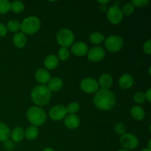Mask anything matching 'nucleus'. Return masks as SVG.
<instances>
[{
	"label": "nucleus",
	"mask_w": 151,
	"mask_h": 151,
	"mask_svg": "<svg viewBox=\"0 0 151 151\" xmlns=\"http://www.w3.org/2000/svg\"><path fill=\"white\" fill-rule=\"evenodd\" d=\"M94 104L100 110L108 111L111 109L116 104V97L111 91L109 89H100L95 93L94 97Z\"/></svg>",
	"instance_id": "obj_1"
},
{
	"label": "nucleus",
	"mask_w": 151,
	"mask_h": 151,
	"mask_svg": "<svg viewBox=\"0 0 151 151\" xmlns=\"http://www.w3.org/2000/svg\"><path fill=\"white\" fill-rule=\"evenodd\" d=\"M51 91L45 85H38L32 89L31 99L36 106H43L49 103L51 100Z\"/></svg>",
	"instance_id": "obj_2"
},
{
	"label": "nucleus",
	"mask_w": 151,
	"mask_h": 151,
	"mask_svg": "<svg viewBox=\"0 0 151 151\" xmlns=\"http://www.w3.org/2000/svg\"><path fill=\"white\" fill-rule=\"evenodd\" d=\"M27 118L33 126H41L47 120L46 112L38 106H32L27 111Z\"/></svg>",
	"instance_id": "obj_3"
},
{
	"label": "nucleus",
	"mask_w": 151,
	"mask_h": 151,
	"mask_svg": "<svg viewBox=\"0 0 151 151\" xmlns=\"http://www.w3.org/2000/svg\"><path fill=\"white\" fill-rule=\"evenodd\" d=\"M41 28V21L36 16H28L21 24V29L24 34L32 35L38 32Z\"/></svg>",
	"instance_id": "obj_4"
},
{
	"label": "nucleus",
	"mask_w": 151,
	"mask_h": 151,
	"mask_svg": "<svg viewBox=\"0 0 151 151\" xmlns=\"http://www.w3.org/2000/svg\"><path fill=\"white\" fill-rule=\"evenodd\" d=\"M57 41L62 47H69L74 41V34L67 28H62L57 33Z\"/></svg>",
	"instance_id": "obj_5"
},
{
	"label": "nucleus",
	"mask_w": 151,
	"mask_h": 151,
	"mask_svg": "<svg viewBox=\"0 0 151 151\" xmlns=\"http://www.w3.org/2000/svg\"><path fill=\"white\" fill-rule=\"evenodd\" d=\"M105 47L111 52H117L123 47V40L119 35H110L105 40Z\"/></svg>",
	"instance_id": "obj_6"
},
{
	"label": "nucleus",
	"mask_w": 151,
	"mask_h": 151,
	"mask_svg": "<svg viewBox=\"0 0 151 151\" xmlns=\"http://www.w3.org/2000/svg\"><path fill=\"white\" fill-rule=\"evenodd\" d=\"M119 142L125 150H134L138 146L139 140L134 134H125L121 136Z\"/></svg>",
	"instance_id": "obj_7"
},
{
	"label": "nucleus",
	"mask_w": 151,
	"mask_h": 151,
	"mask_svg": "<svg viewBox=\"0 0 151 151\" xmlns=\"http://www.w3.org/2000/svg\"><path fill=\"white\" fill-rule=\"evenodd\" d=\"M122 17H123V14L119 6L113 5L108 9V20L113 24H118L120 23L122 20Z\"/></svg>",
	"instance_id": "obj_8"
},
{
	"label": "nucleus",
	"mask_w": 151,
	"mask_h": 151,
	"mask_svg": "<svg viewBox=\"0 0 151 151\" xmlns=\"http://www.w3.org/2000/svg\"><path fill=\"white\" fill-rule=\"evenodd\" d=\"M81 88L84 92L88 93V94L96 93L98 91V82L94 78H84L81 82Z\"/></svg>",
	"instance_id": "obj_9"
},
{
	"label": "nucleus",
	"mask_w": 151,
	"mask_h": 151,
	"mask_svg": "<svg viewBox=\"0 0 151 151\" xmlns=\"http://www.w3.org/2000/svg\"><path fill=\"white\" fill-rule=\"evenodd\" d=\"M67 114L66 109L62 105H56L52 107L49 111V116L52 120L60 121L64 119Z\"/></svg>",
	"instance_id": "obj_10"
},
{
	"label": "nucleus",
	"mask_w": 151,
	"mask_h": 151,
	"mask_svg": "<svg viewBox=\"0 0 151 151\" xmlns=\"http://www.w3.org/2000/svg\"><path fill=\"white\" fill-rule=\"evenodd\" d=\"M88 60L92 62H99L104 58L106 53L104 50L101 47H92L89 51L88 52Z\"/></svg>",
	"instance_id": "obj_11"
},
{
	"label": "nucleus",
	"mask_w": 151,
	"mask_h": 151,
	"mask_svg": "<svg viewBox=\"0 0 151 151\" xmlns=\"http://www.w3.org/2000/svg\"><path fill=\"white\" fill-rule=\"evenodd\" d=\"M72 52L75 55L83 56L88 52V46L82 41H78L72 46Z\"/></svg>",
	"instance_id": "obj_12"
},
{
	"label": "nucleus",
	"mask_w": 151,
	"mask_h": 151,
	"mask_svg": "<svg viewBox=\"0 0 151 151\" xmlns=\"http://www.w3.org/2000/svg\"><path fill=\"white\" fill-rule=\"evenodd\" d=\"M35 79L38 83L41 84H45L51 79V75L50 72L45 69H39L35 72Z\"/></svg>",
	"instance_id": "obj_13"
},
{
	"label": "nucleus",
	"mask_w": 151,
	"mask_h": 151,
	"mask_svg": "<svg viewBox=\"0 0 151 151\" xmlns=\"http://www.w3.org/2000/svg\"><path fill=\"white\" fill-rule=\"evenodd\" d=\"M134 80L130 74H124L119 80V86L122 89H128L134 85Z\"/></svg>",
	"instance_id": "obj_14"
},
{
	"label": "nucleus",
	"mask_w": 151,
	"mask_h": 151,
	"mask_svg": "<svg viewBox=\"0 0 151 151\" xmlns=\"http://www.w3.org/2000/svg\"><path fill=\"white\" fill-rule=\"evenodd\" d=\"M113 84V78L109 74H103L99 79L98 85L101 89H109Z\"/></svg>",
	"instance_id": "obj_15"
},
{
	"label": "nucleus",
	"mask_w": 151,
	"mask_h": 151,
	"mask_svg": "<svg viewBox=\"0 0 151 151\" xmlns=\"http://www.w3.org/2000/svg\"><path fill=\"white\" fill-rule=\"evenodd\" d=\"M64 124L69 129L73 130L78 128L80 125V119L75 114H70L65 117Z\"/></svg>",
	"instance_id": "obj_16"
},
{
	"label": "nucleus",
	"mask_w": 151,
	"mask_h": 151,
	"mask_svg": "<svg viewBox=\"0 0 151 151\" xmlns=\"http://www.w3.org/2000/svg\"><path fill=\"white\" fill-rule=\"evenodd\" d=\"M27 37L23 32H17L14 35L13 38V44L17 48L22 49L27 44Z\"/></svg>",
	"instance_id": "obj_17"
},
{
	"label": "nucleus",
	"mask_w": 151,
	"mask_h": 151,
	"mask_svg": "<svg viewBox=\"0 0 151 151\" xmlns=\"http://www.w3.org/2000/svg\"><path fill=\"white\" fill-rule=\"evenodd\" d=\"M63 86V81L58 77H54L51 78L48 82V88L50 91H58Z\"/></svg>",
	"instance_id": "obj_18"
},
{
	"label": "nucleus",
	"mask_w": 151,
	"mask_h": 151,
	"mask_svg": "<svg viewBox=\"0 0 151 151\" xmlns=\"http://www.w3.org/2000/svg\"><path fill=\"white\" fill-rule=\"evenodd\" d=\"M131 114L132 117L137 121L142 120L145 116V110L139 106H134L131 108Z\"/></svg>",
	"instance_id": "obj_19"
},
{
	"label": "nucleus",
	"mask_w": 151,
	"mask_h": 151,
	"mask_svg": "<svg viewBox=\"0 0 151 151\" xmlns=\"http://www.w3.org/2000/svg\"><path fill=\"white\" fill-rule=\"evenodd\" d=\"M44 66L49 70H52L55 69L58 65V58L55 55H48L44 60Z\"/></svg>",
	"instance_id": "obj_20"
},
{
	"label": "nucleus",
	"mask_w": 151,
	"mask_h": 151,
	"mask_svg": "<svg viewBox=\"0 0 151 151\" xmlns=\"http://www.w3.org/2000/svg\"><path fill=\"white\" fill-rule=\"evenodd\" d=\"M10 137H11L12 140L13 142H19L24 137V131L21 127H16L10 133Z\"/></svg>",
	"instance_id": "obj_21"
},
{
	"label": "nucleus",
	"mask_w": 151,
	"mask_h": 151,
	"mask_svg": "<svg viewBox=\"0 0 151 151\" xmlns=\"http://www.w3.org/2000/svg\"><path fill=\"white\" fill-rule=\"evenodd\" d=\"M10 137V131L9 127L3 122H0V142H5Z\"/></svg>",
	"instance_id": "obj_22"
},
{
	"label": "nucleus",
	"mask_w": 151,
	"mask_h": 151,
	"mask_svg": "<svg viewBox=\"0 0 151 151\" xmlns=\"http://www.w3.org/2000/svg\"><path fill=\"white\" fill-rule=\"evenodd\" d=\"M38 129L37 127L32 126L29 127L24 131V137L28 140H34L38 137Z\"/></svg>",
	"instance_id": "obj_23"
},
{
	"label": "nucleus",
	"mask_w": 151,
	"mask_h": 151,
	"mask_svg": "<svg viewBox=\"0 0 151 151\" xmlns=\"http://www.w3.org/2000/svg\"><path fill=\"white\" fill-rule=\"evenodd\" d=\"M90 42L93 44H100L105 40L104 35L99 32H94L90 35Z\"/></svg>",
	"instance_id": "obj_24"
},
{
	"label": "nucleus",
	"mask_w": 151,
	"mask_h": 151,
	"mask_svg": "<svg viewBox=\"0 0 151 151\" xmlns=\"http://www.w3.org/2000/svg\"><path fill=\"white\" fill-rule=\"evenodd\" d=\"M10 10L15 13H19L24 10V4L20 1H14L10 3Z\"/></svg>",
	"instance_id": "obj_25"
},
{
	"label": "nucleus",
	"mask_w": 151,
	"mask_h": 151,
	"mask_svg": "<svg viewBox=\"0 0 151 151\" xmlns=\"http://www.w3.org/2000/svg\"><path fill=\"white\" fill-rule=\"evenodd\" d=\"M21 29V23L17 20H10L7 22V29L12 32H16Z\"/></svg>",
	"instance_id": "obj_26"
},
{
	"label": "nucleus",
	"mask_w": 151,
	"mask_h": 151,
	"mask_svg": "<svg viewBox=\"0 0 151 151\" xmlns=\"http://www.w3.org/2000/svg\"><path fill=\"white\" fill-rule=\"evenodd\" d=\"M10 10V3L7 0H0V14H6Z\"/></svg>",
	"instance_id": "obj_27"
},
{
	"label": "nucleus",
	"mask_w": 151,
	"mask_h": 151,
	"mask_svg": "<svg viewBox=\"0 0 151 151\" xmlns=\"http://www.w3.org/2000/svg\"><path fill=\"white\" fill-rule=\"evenodd\" d=\"M80 105L78 104L76 102H73V103H71L68 105L66 107V111L67 113L70 114H75L78 111L80 110Z\"/></svg>",
	"instance_id": "obj_28"
},
{
	"label": "nucleus",
	"mask_w": 151,
	"mask_h": 151,
	"mask_svg": "<svg viewBox=\"0 0 151 151\" xmlns=\"http://www.w3.org/2000/svg\"><path fill=\"white\" fill-rule=\"evenodd\" d=\"M69 57V51L67 48L65 47H61L60 50H58V58L60 59V60H66Z\"/></svg>",
	"instance_id": "obj_29"
},
{
	"label": "nucleus",
	"mask_w": 151,
	"mask_h": 151,
	"mask_svg": "<svg viewBox=\"0 0 151 151\" xmlns=\"http://www.w3.org/2000/svg\"><path fill=\"white\" fill-rule=\"evenodd\" d=\"M134 10H135V7L131 3H128L123 6L122 12V14L125 16H131L134 13Z\"/></svg>",
	"instance_id": "obj_30"
},
{
	"label": "nucleus",
	"mask_w": 151,
	"mask_h": 151,
	"mask_svg": "<svg viewBox=\"0 0 151 151\" xmlns=\"http://www.w3.org/2000/svg\"><path fill=\"white\" fill-rule=\"evenodd\" d=\"M134 100H135L136 103H142L145 101L146 97L145 94L142 91H137L134 94Z\"/></svg>",
	"instance_id": "obj_31"
},
{
	"label": "nucleus",
	"mask_w": 151,
	"mask_h": 151,
	"mask_svg": "<svg viewBox=\"0 0 151 151\" xmlns=\"http://www.w3.org/2000/svg\"><path fill=\"white\" fill-rule=\"evenodd\" d=\"M114 131L119 135L122 136L123 134H125V131H126V128L124 125L123 123L122 122H118L114 126Z\"/></svg>",
	"instance_id": "obj_32"
},
{
	"label": "nucleus",
	"mask_w": 151,
	"mask_h": 151,
	"mask_svg": "<svg viewBox=\"0 0 151 151\" xmlns=\"http://www.w3.org/2000/svg\"><path fill=\"white\" fill-rule=\"evenodd\" d=\"M149 3V0H133L131 4L134 7H144L147 6V4Z\"/></svg>",
	"instance_id": "obj_33"
},
{
	"label": "nucleus",
	"mask_w": 151,
	"mask_h": 151,
	"mask_svg": "<svg viewBox=\"0 0 151 151\" xmlns=\"http://www.w3.org/2000/svg\"><path fill=\"white\" fill-rule=\"evenodd\" d=\"M143 50L147 55L151 54V40L149 39L143 44Z\"/></svg>",
	"instance_id": "obj_34"
},
{
	"label": "nucleus",
	"mask_w": 151,
	"mask_h": 151,
	"mask_svg": "<svg viewBox=\"0 0 151 151\" xmlns=\"http://www.w3.org/2000/svg\"><path fill=\"white\" fill-rule=\"evenodd\" d=\"M7 33V27L0 22V37H4Z\"/></svg>",
	"instance_id": "obj_35"
},
{
	"label": "nucleus",
	"mask_w": 151,
	"mask_h": 151,
	"mask_svg": "<svg viewBox=\"0 0 151 151\" xmlns=\"http://www.w3.org/2000/svg\"><path fill=\"white\" fill-rule=\"evenodd\" d=\"M4 147L7 150H12L14 148V144H13V142L12 141L7 140V141L4 142Z\"/></svg>",
	"instance_id": "obj_36"
},
{
	"label": "nucleus",
	"mask_w": 151,
	"mask_h": 151,
	"mask_svg": "<svg viewBox=\"0 0 151 151\" xmlns=\"http://www.w3.org/2000/svg\"><path fill=\"white\" fill-rule=\"evenodd\" d=\"M145 97H146V100H147L149 103H150L151 102V89L150 88H149V89L147 91V92H146Z\"/></svg>",
	"instance_id": "obj_37"
},
{
	"label": "nucleus",
	"mask_w": 151,
	"mask_h": 151,
	"mask_svg": "<svg viewBox=\"0 0 151 151\" xmlns=\"http://www.w3.org/2000/svg\"><path fill=\"white\" fill-rule=\"evenodd\" d=\"M109 2V1H98V3L103 4V5H106V4Z\"/></svg>",
	"instance_id": "obj_38"
},
{
	"label": "nucleus",
	"mask_w": 151,
	"mask_h": 151,
	"mask_svg": "<svg viewBox=\"0 0 151 151\" xmlns=\"http://www.w3.org/2000/svg\"><path fill=\"white\" fill-rule=\"evenodd\" d=\"M42 151H55L53 149L50 148V147H47V148H44Z\"/></svg>",
	"instance_id": "obj_39"
},
{
	"label": "nucleus",
	"mask_w": 151,
	"mask_h": 151,
	"mask_svg": "<svg viewBox=\"0 0 151 151\" xmlns=\"http://www.w3.org/2000/svg\"><path fill=\"white\" fill-rule=\"evenodd\" d=\"M141 151H151V150L149 148H145V149H143V150H142Z\"/></svg>",
	"instance_id": "obj_40"
},
{
	"label": "nucleus",
	"mask_w": 151,
	"mask_h": 151,
	"mask_svg": "<svg viewBox=\"0 0 151 151\" xmlns=\"http://www.w3.org/2000/svg\"><path fill=\"white\" fill-rule=\"evenodd\" d=\"M117 151H128V150H125V149H120V150H118Z\"/></svg>",
	"instance_id": "obj_41"
},
{
	"label": "nucleus",
	"mask_w": 151,
	"mask_h": 151,
	"mask_svg": "<svg viewBox=\"0 0 151 151\" xmlns=\"http://www.w3.org/2000/svg\"><path fill=\"white\" fill-rule=\"evenodd\" d=\"M149 74H150V67H149Z\"/></svg>",
	"instance_id": "obj_42"
}]
</instances>
